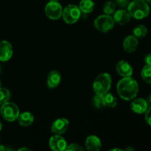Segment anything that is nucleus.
Returning a JSON list of instances; mask_svg holds the SVG:
<instances>
[{"label": "nucleus", "instance_id": "nucleus-18", "mask_svg": "<svg viewBox=\"0 0 151 151\" xmlns=\"http://www.w3.org/2000/svg\"><path fill=\"white\" fill-rule=\"evenodd\" d=\"M79 8L84 13H89L94 10V2L92 0H81L79 4Z\"/></svg>", "mask_w": 151, "mask_h": 151}, {"label": "nucleus", "instance_id": "nucleus-36", "mask_svg": "<svg viewBox=\"0 0 151 151\" xmlns=\"http://www.w3.org/2000/svg\"><path fill=\"white\" fill-rule=\"evenodd\" d=\"M1 66H0V74H1Z\"/></svg>", "mask_w": 151, "mask_h": 151}, {"label": "nucleus", "instance_id": "nucleus-11", "mask_svg": "<svg viewBox=\"0 0 151 151\" xmlns=\"http://www.w3.org/2000/svg\"><path fill=\"white\" fill-rule=\"evenodd\" d=\"M116 70L117 73L123 78L131 77L133 74L132 66L125 60H120L116 63Z\"/></svg>", "mask_w": 151, "mask_h": 151}, {"label": "nucleus", "instance_id": "nucleus-12", "mask_svg": "<svg viewBox=\"0 0 151 151\" xmlns=\"http://www.w3.org/2000/svg\"><path fill=\"white\" fill-rule=\"evenodd\" d=\"M139 41L137 37L133 35H128L124 39L123 48L126 52L133 53L137 50L138 47Z\"/></svg>", "mask_w": 151, "mask_h": 151}, {"label": "nucleus", "instance_id": "nucleus-37", "mask_svg": "<svg viewBox=\"0 0 151 151\" xmlns=\"http://www.w3.org/2000/svg\"><path fill=\"white\" fill-rule=\"evenodd\" d=\"M1 81H0V88H1Z\"/></svg>", "mask_w": 151, "mask_h": 151}, {"label": "nucleus", "instance_id": "nucleus-32", "mask_svg": "<svg viewBox=\"0 0 151 151\" xmlns=\"http://www.w3.org/2000/svg\"><path fill=\"white\" fill-rule=\"evenodd\" d=\"M125 150H134V149L132 147H128V148L125 149Z\"/></svg>", "mask_w": 151, "mask_h": 151}, {"label": "nucleus", "instance_id": "nucleus-8", "mask_svg": "<svg viewBox=\"0 0 151 151\" xmlns=\"http://www.w3.org/2000/svg\"><path fill=\"white\" fill-rule=\"evenodd\" d=\"M49 144H50V148L55 151L65 150L66 148V146H67V142L65 140V139L58 134L52 136L50 139Z\"/></svg>", "mask_w": 151, "mask_h": 151}, {"label": "nucleus", "instance_id": "nucleus-17", "mask_svg": "<svg viewBox=\"0 0 151 151\" xmlns=\"http://www.w3.org/2000/svg\"><path fill=\"white\" fill-rule=\"evenodd\" d=\"M18 122L22 126H29L32 123L34 120L33 115L30 112H24V113L19 114L17 118Z\"/></svg>", "mask_w": 151, "mask_h": 151}, {"label": "nucleus", "instance_id": "nucleus-30", "mask_svg": "<svg viewBox=\"0 0 151 151\" xmlns=\"http://www.w3.org/2000/svg\"><path fill=\"white\" fill-rule=\"evenodd\" d=\"M7 150V147H5L3 145H0V151H4Z\"/></svg>", "mask_w": 151, "mask_h": 151}, {"label": "nucleus", "instance_id": "nucleus-34", "mask_svg": "<svg viewBox=\"0 0 151 151\" xmlns=\"http://www.w3.org/2000/svg\"><path fill=\"white\" fill-rule=\"evenodd\" d=\"M111 150H121V149H119V148H114V149H111Z\"/></svg>", "mask_w": 151, "mask_h": 151}, {"label": "nucleus", "instance_id": "nucleus-33", "mask_svg": "<svg viewBox=\"0 0 151 151\" xmlns=\"http://www.w3.org/2000/svg\"><path fill=\"white\" fill-rule=\"evenodd\" d=\"M147 4H151V0H145Z\"/></svg>", "mask_w": 151, "mask_h": 151}, {"label": "nucleus", "instance_id": "nucleus-25", "mask_svg": "<svg viewBox=\"0 0 151 151\" xmlns=\"http://www.w3.org/2000/svg\"><path fill=\"white\" fill-rule=\"evenodd\" d=\"M84 149L81 147V145L78 144H70L69 145L66 146V148L65 150H67V151H81V150H83Z\"/></svg>", "mask_w": 151, "mask_h": 151}, {"label": "nucleus", "instance_id": "nucleus-19", "mask_svg": "<svg viewBox=\"0 0 151 151\" xmlns=\"http://www.w3.org/2000/svg\"><path fill=\"white\" fill-rule=\"evenodd\" d=\"M103 100H104L105 106L114 108L117 104V100H116V97L113 94H111V93H106V94H103Z\"/></svg>", "mask_w": 151, "mask_h": 151}, {"label": "nucleus", "instance_id": "nucleus-2", "mask_svg": "<svg viewBox=\"0 0 151 151\" xmlns=\"http://www.w3.org/2000/svg\"><path fill=\"white\" fill-rule=\"evenodd\" d=\"M127 7L131 17L136 19H145L150 13V7L145 0H134Z\"/></svg>", "mask_w": 151, "mask_h": 151}, {"label": "nucleus", "instance_id": "nucleus-5", "mask_svg": "<svg viewBox=\"0 0 151 151\" xmlns=\"http://www.w3.org/2000/svg\"><path fill=\"white\" fill-rule=\"evenodd\" d=\"M114 21L110 15H101L94 20V27L101 32H108L114 27Z\"/></svg>", "mask_w": 151, "mask_h": 151}, {"label": "nucleus", "instance_id": "nucleus-1", "mask_svg": "<svg viewBox=\"0 0 151 151\" xmlns=\"http://www.w3.org/2000/svg\"><path fill=\"white\" fill-rule=\"evenodd\" d=\"M117 92L119 97L128 101L134 100L139 92V85L136 80L131 77H125L118 82Z\"/></svg>", "mask_w": 151, "mask_h": 151}, {"label": "nucleus", "instance_id": "nucleus-16", "mask_svg": "<svg viewBox=\"0 0 151 151\" xmlns=\"http://www.w3.org/2000/svg\"><path fill=\"white\" fill-rule=\"evenodd\" d=\"M61 81L60 74L58 71H52L47 78V86L49 88H53L57 87Z\"/></svg>", "mask_w": 151, "mask_h": 151}, {"label": "nucleus", "instance_id": "nucleus-7", "mask_svg": "<svg viewBox=\"0 0 151 151\" xmlns=\"http://www.w3.org/2000/svg\"><path fill=\"white\" fill-rule=\"evenodd\" d=\"M63 8L58 1H50L45 7V13L50 19L56 20L62 16Z\"/></svg>", "mask_w": 151, "mask_h": 151}, {"label": "nucleus", "instance_id": "nucleus-28", "mask_svg": "<svg viewBox=\"0 0 151 151\" xmlns=\"http://www.w3.org/2000/svg\"><path fill=\"white\" fill-rule=\"evenodd\" d=\"M144 62L145 65L151 66V53H148L144 57Z\"/></svg>", "mask_w": 151, "mask_h": 151}, {"label": "nucleus", "instance_id": "nucleus-38", "mask_svg": "<svg viewBox=\"0 0 151 151\" xmlns=\"http://www.w3.org/2000/svg\"><path fill=\"white\" fill-rule=\"evenodd\" d=\"M50 1H58V0H50Z\"/></svg>", "mask_w": 151, "mask_h": 151}, {"label": "nucleus", "instance_id": "nucleus-35", "mask_svg": "<svg viewBox=\"0 0 151 151\" xmlns=\"http://www.w3.org/2000/svg\"><path fill=\"white\" fill-rule=\"evenodd\" d=\"M1 128H2V124H1V122H0V131H1Z\"/></svg>", "mask_w": 151, "mask_h": 151}, {"label": "nucleus", "instance_id": "nucleus-29", "mask_svg": "<svg viewBox=\"0 0 151 151\" xmlns=\"http://www.w3.org/2000/svg\"><path fill=\"white\" fill-rule=\"evenodd\" d=\"M146 102H147V104L148 108H151V94L147 96V99H146Z\"/></svg>", "mask_w": 151, "mask_h": 151}, {"label": "nucleus", "instance_id": "nucleus-24", "mask_svg": "<svg viewBox=\"0 0 151 151\" xmlns=\"http://www.w3.org/2000/svg\"><path fill=\"white\" fill-rule=\"evenodd\" d=\"M10 97V92L5 88H0V105L4 104L8 101Z\"/></svg>", "mask_w": 151, "mask_h": 151}, {"label": "nucleus", "instance_id": "nucleus-21", "mask_svg": "<svg viewBox=\"0 0 151 151\" xmlns=\"http://www.w3.org/2000/svg\"><path fill=\"white\" fill-rule=\"evenodd\" d=\"M141 76L145 82L151 85V66L145 65L143 67L141 72Z\"/></svg>", "mask_w": 151, "mask_h": 151}, {"label": "nucleus", "instance_id": "nucleus-4", "mask_svg": "<svg viewBox=\"0 0 151 151\" xmlns=\"http://www.w3.org/2000/svg\"><path fill=\"white\" fill-rule=\"evenodd\" d=\"M0 113L2 117L8 122H13L17 119L19 115V107L15 103L6 102L1 105Z\"/></svg>", "mask_w": 151, "mask_h": 151}, {"label": "nucleus", "instance_id": "nucleus-26", "mask_svg": "<svg viewBox=\"0 0 151 151\" xmlns=\"http://www.w3.org/2000/svg\"><path fill=\"white\" fill-rule=\"evenodd\" d=\"M115 4H116V5H118L119 7H127L129 4L130 1L129 0H115Z\"/></svg>", "mask_w": 151, "mask_h": 151}, {"label": "nucleus", "instance_id": "nucleus-15", "mask_svg": "<svg viewBox=\"0 0 151 151\" xmlns=\"http://www.w3.org/2000/svg\"><path fill=\"white\" fill-rule=\"evenodd\" d=\"M85 145L88 150L98 151L101 147V142L96 136H89L86 139Z\"/></svg>", "mask_w": 151, "mask_h": 151}, {"label": "nucleus", "instance_id": "nucleus-13", "mask_svg": "<svg viewBox=\"0 0 151 151\" xmlns=\"http://www.w3.org/2000/svg\"><path fill=\"white\" fill-rule=\"evenodd\" d=\"M114 21L119 25H124L128 23L131 20V16L128 10H118L114 13Z\"/></svg>", "mask_w": 151, "mask_h": 151}, {"label": "nucleus", "instance_id": "nucleus-3", "mask_svg": "<svg viewBox=\"0 0 151 151\" xmlns=\"http://www.w3.org/2000/svg\"><path fill=\"white\" fill-rule=\"evenodd\" d=\"M111 86V78L108 73H102L95 78L93 83V89L96 94H103L109 92Z\"/></svg>", "mask_w": 151, "mask_h": 151}, {"label": "nucleus", "instance_id": "nucleus-27", "mask_svg": "<svg viewBox=\"0 0 151 151\" xmlns=\"http://www.w3.org/2000/svg\"><path fill=\"white\" fill-rule=\"evenodd\" d=\"M145 119L147 123L151 126V108H148L145 112Z\"/></svg>", "mask_w": 151, "mask_h": 151}, {"label": "nucleus", "instance_id": "nucleus-23", "mask_svg": "<svg viewBox=\"0 0 151 151\" xmlns=\"http://www.w3.org/2000/svg\"><path fill=\"white\" fill-rule=\"evenodd\" d=\"M116 11V4L113 1H107L103 6V12L106 15H111Z\"/></svg>", "mask_w": 151, "mask_h": 151}, {"label": "nucleus", "instance_id": "nucleus-22", "mask_svg": "<svg viewBox=\"0 0 151 151\" xmlns=\"http://www.w3.org/2000/svg\"><path fill=\"white\" fill-rule=\"evenodd\" d=\"M92 105L96 108V109H102L105 107L104 100H103V97L101 94H95L92 98Z\"/></svg>", "mask_w": 151, "mask_h": 151}, {"label": "nucleus", "instance_id": "nucleus-6", "mask_svg": "<svg viewBox=\"0 0 151 151\" xmlns=\"http://www.w3.org/2000/svg\"><path fill=\"white\" fill-rule=\"evenodd\" d=\"M81 16L79 7L75 4H69L63 10L62 17L67 24H74L78 22Z\"/></svg>", "mask_w": 151, "mask_h": 151}, {"label": "nucleus", "instance_id": "nucleus-31", "mask_svg": "<svg viewBox=\"0 0 151 151\" xmlns=\"http://www.w3.org/2000/svg\"><path fill=\"white\" fill-rule=\"evenodd\" d=\"M19 151H21V150H29V149L28 148H25V147H22V148H20L19 150Z\"/></svg>", "mask_w": 151, "mask_h": 151}, {"label": "nucleus", "instance_id": "nucleus-14", "mask_svg": "<svg viewBox=\"0 0 151 151\" xmlns=\"http://www.w3.org/2000/svg\"><path fill=\"white\" fill-rule=\"evenodd\" d=\"M131 110L137 114H143L148 109L147 102L143 98L134 99L131 104Z\"/></svg>", "mask_w": 151, "mask_h": 151}, {"label": "nucleus", "instance_id": "nucleus-20", "mask_svg": "<svg viewBox=\"0 0 151 151\" xmlns=\"http://www.w3.org/2000/svg\"><path fill=\"white\" fill-rule=\"evenodd\" d=\"M147 33V29L145 25L143 24H139L137 25L134 29H133V34L135 37L137 38H143V37L146 36Z\"/></svg>", "mask_w": 151, "mask_h": 151}, {"label": "nucleus", "instance_id": "nucleus-9", "mask_svg": "<svg viewBox=\"0 0 151 151\" xmlns=\"http://www.w3.org/2000/svg\"><path fill=\"white\" fill-rule=\"evenodd\" d=\"M69 125V122L68 121V119H65V118H59L52 123L51 131L54 134L61 135L67 131Z\"/></svg>", "mask_w": 151, "mask_h": 151}, {"label": "nucleus", "instance_id": "nucleus-10", "mask_svg": "<svg viewBox=\"0 0 151 151\" xmlns=\"http://www.w3.org/2000/svg\"><path fill=\"white\" fill-rule=\"evenodd\" d=\"M13 55V47L7 41L0 42V61H7Z\"/></svg>", "mask_w": 151, "mask_h": 151}]
</instances>
